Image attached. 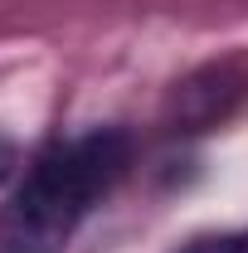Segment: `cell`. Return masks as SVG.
<instances>
[{
    "label": "cell",
    "mask_w": 248,
    "mask_h": 253,
    "mask_svg": "<svg viewBox=\"0 0 248 253\" xmlns=\"http://www.w3.org/2000/svg\"><path fill=\"white\" fill-rule=\"evenodd\" d=\"M126 166H131V136L122 126H97L88 136L49 146L30 166L25 185L15 190L5 210L0 253H63L73 229L126 175Z\"/></svg>",
    "instance_id": "cell-1"
},
{
    "label": "cell",
    "mask_w": 248,
    "mask_h": 253,
    "mask_svg": "<svg viewBox=\"0 0 248 253\" xmlns=\"http://www.w3.org/2000/svg\"><path fill=\"white\" fill-rule=\"evenodd\" d=\"M175 253H248V229H224V234H200L180 244Z\"/></svg>",
    "instance_id": "cell-3"
},
{
    "label": "cell",
    "mask_w": 248,
    "mask_h": 253,
    "mask_svg": "<svg viewBox=\"0 0 248 253\" xmlns=\"http://www.w3.org/2000/svg\"><path fill=\"white\" fill-rule=\"evenodd\" d=\"M244 102H248V54H234V59L209 63L195 78L175 83L165 122L170 131H209V126L229 122Z\"/></svg>",
    "instance_id": "cell-2"
},
{
    "label": "cell",
    "mask_w": 248,
    "mask_h": 253,
    "mask_svg": "<svg viewBox=\"0 0 248 253\" xmlns=\"http://www.w3.org/2000/svg\"><path fill=\"white\" fill-rule=\"evenodd\" d=\"M15 166H20V151H15L10 141H0V180H10V175H15Z\"/></svg>",
    "instance_id": "cell-4"
}]
</instances>
